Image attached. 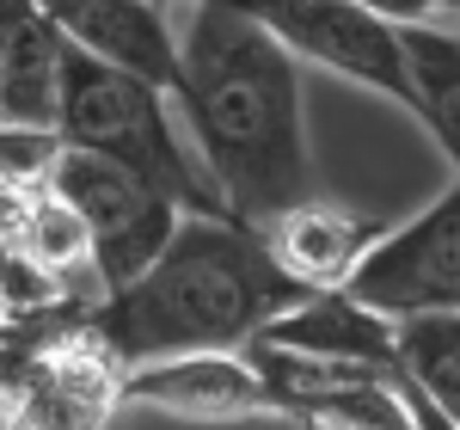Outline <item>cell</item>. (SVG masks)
<instances>
[{"mask_svg": "<svg viewBox=\"0 0 460 430\" xmlns=\"http://www.w3.org/2000/svg\"><path fill=\"white\" fill-rule=\"evenodd\" d=\"M117 399H136V406L172 412V418H197V425H234V418L270 412V394L246 363V351H184V357L117 369Z\"/></svg>", "mask_w": 460, "mask_h": 430, "instance_id": "8", "label": "cell"}, {"mask_svg": "<svg viewBox=\"0 0 460 430\" xmlns=\"http://www.w3.org/2000/svg\"><path fill=\"white\" fill-rule=\"evenodd\" d=\"M393 221H375V215H356V210H338V203H295L283 210L277 221H264L258 234H264V246L270 258L283 264L295 283L307 289H344L350 283V271L368 258V246L387 234Z\"/></svg>", "mask_w": 460, "mask_h": 430, "instance_id": "10", "label": "cell"}, {"mask_svg": "<svg viewBox=\"0 0 460 430\" xmlns=\"http://www.w3.org/2000/svg\"><path fill=\"white\" fill-rule=\"evenodd\" d=\"M375 314H460V179L411 221H393L344 283Z\"/></svg>", "mask_w": 460, "mask_h": 430, "instance_id": "5", "label": "cell"}, {"mask_svg": "<svg viewBox=\"0 0 460 430\" xmlns=\"http://www.w3.org/2000/svg\"><path fill=\"white\" fill-rule=\"evenodd\" d=\"M37 6L68 49L136 74L160 93L178 86V25L166 0H37Z\"/></svg>", "mask_w": 460, "mask_h": 430, "instance_id": "7", "label": "cell"}, {"mask_svg": "<svg viewBox=\"0 0 460 430\" xmlns=\"http://www.w3.org/2000/svg\"><path fill=\"white\" fill-rule=\"evenodd\" d=\"M356 6H368L387 25H429V19H448L455 13V0H356Z\"/></svg>", "mask_w": 460, "mask_h": 430, "instance_id": "15", "label": "cell"}, {"mask_svg": "<svg viewBox=\"0 0 460 430\" xmlns=\"http://www.w3.org/2000/svg\"><path fill=\"white\" fill-rule=\"evenodd\" d=\"M62 136L56 130H25V123H0V184L19 191V184H43L49 160H56Z\"/></svg>", "mask_w": 460, "mask_h": 430, "instance_id": "14", "label": "cell"}, {"mask_svg": "<svg viewBox=\"0 0 460 430\" xmlns=\"http://www.w3.org/2000/svg\"><path fill=\"white\" fill-rule=\"evenodd\" d=\"M0 203H6V240H13V252L25 264H37V271H74V264H86L93 271L86 228H80V215L49 184H19V191L0 184Z\"/></svg>", "mask_w": 460, "mask_h": 430, "instance_id": "12", "label": "cell"}, {"mask_svg": "<svg viewBox=\"0 0 460 430\" xmlns=\"http://www.w3.org/2000/svg\"><path fill=\"white\" fill-rule=\"evenodd\" d=\"M405 74H411V117L424 123L436 148L460 166V19L399 25Z\"/></svg>", "mask_w": 460, "mask_h": 430, "instance_id": "11", "label": "cell"}, {"mask_svg": "<svg viewBox=\"0 0 460 430\" xmlns=\"http://www.w3.org/2000/svg\"><path fill=\"white\" fill-rule=\"evenodd\" d=\"M399 375L460 430V314H405L393 320Z\"/></svg>", "mask_w": 460, "mask_h": 430, "instance_id": "13", "label": "cell"}, {"mask_svg": "<svg viewBox=\"0 0 460 430\" xmlns=\"http://www.w3.org/2000/svg\"><path fill=\"white\" fill-rule=\"evenodd\" d=\"M399 399H405V418H411V430H455L424 394H418V388H411V381H405V375H399Z\"/></svg>", "mask_w": 460, "mask_h": 430, "instance_id": "16", "label": "cell"}, {"mask_svg": "<svg viewBox=\"0 0 460 430\" xmlns=\"http://www.w3.org/2000/svg\"><path fill=\"white\" fill-rule=\"evenodd\" d=\"M166 6H184V0H166Z\"/></svg>", "mask_w": 460, "mask_h": 430, "instance_id": "18", "label": "cell"}, {"mask_svg": "<svg viewBox=\"0 0 460 430\" xmlns=\"http://www.w3.org/2000/svg\"><path fill=\"white\" fill-rule=\"evenodd\" d=\"M258 338H264V345H283V351H301V357L362 363V369L399 375V338H393V320L375 314V308H362L350 289H314V295H301V301L283 308Z\"/></svg>", "mask_w": 460, "mask_h": 430, "instance_id": "9", "label": "cell"}, {"mask_svg": "<svg viewBox=\"0 0 460 430\" xmlns=\"http://www.w3.org/2000/svg\"><path fill=\"white\" fill-rule=\"evenodd\" d=\"M6 430H37V425H25V418H6Z\"/></svg>", "mask_w": 460, "mask_h": 430, "instance_id": "17", "label": "cell"}, {"mask_svg": "<svg viewBox=\"0 0 460 430\" xmlns=\"http://www.w3.org/2000/svg\"><path fill=\"white\" fill-rule=\"evenodd\" d=\"M264 31L283 43L295 62H319L338 80H356L393 105L411 111V74L399 49V25L375 19L356 0H234Z\"/></svg>", "mask_w": 460, "mask_h": 430, "instance_id": "6", "label": "cell"}, {"mask_svg": "<svg viewBox=\"0 0 460 430\" xmlns=\"http://www.w3.org/2000/svg\"><path fill=\"white\" fill-rule=\"evenodd\" d=\"M172 105L234 221L264 228L314 197L301 62L234 0H184Z\"/></svg>", "mask_w": 460, "mask_h": 430, "instance_id": "1", "label": "cell"}, {"mask_svg": "<svg viewBox=\"0 0 460 430\" xmlns=\"http://www.w3.org/2000/svg\"><path fill=\"white\" fill-rule=\"evenodd\" d=\"M301 295L314 289L270 258L258 228L234 215H178L154 264L93 308L86 338L117 369L184 351H246Z\"/></svg>", "mask_w": 460, "mask_h": 430, "instance_id": "2", "label": "cell"}, {"mask_svg": "<svg viewBox=\"0 0 460 430\" xmlns=\"http://www.w3.org/2000/svg\"><path fill=\"white\" fill-rule=\"evenodd\" d=\"M56 136L62 148L105 154L172 197L184 215H227L203 160L184 148L172 123V93L147 86L123 68H105L80 49H62V93H56Z\"/></svg>", "mask_w": 460, "mask_h": 430, "instance_id": "3", "label": "cell"}, {"mask_svg": "<svg viewBox=\"0 0 460 430\" xmlns=\"http://www.w3.org/2000/svg\"><path fill=\"white\" fill-rule=\"evenodd\" d=\"M43 184L80 215L86 258H93V277L105 295L123 289L129 277H142L154 264V252L166 246V234L178 228V215H184L172 197H160L129 166H117L105 154H86V148H56Z\"/></svg>", "mask_w": 460, "mask_h": 430, "instance_id": "4", "label": "cell"}]
</instances>
